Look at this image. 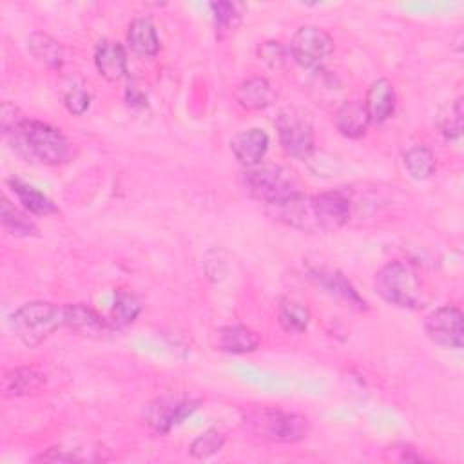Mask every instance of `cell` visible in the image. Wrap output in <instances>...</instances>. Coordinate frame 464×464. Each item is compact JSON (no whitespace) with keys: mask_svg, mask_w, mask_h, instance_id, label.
I'll return each instance as SVG.
<instances>
[{"mask_svg":"<svg viewBox=\"0 0 464 464\" xmlns=\"http://www.w3.org/2000/svg\"><path fill=\"white\" fill-rule=\"evenodd\" d=\"M375 288L386 303L399 308L419 310L426 303L419 272L411 263L402 259L390 261L377 272Z\"/></svg>","mask_w":464,"mask_h":464,"instance_id":"1","label":"cell"},{"mask_svg":"<svg viewBox=\"0 0 464 464\" xmlns=\"http://www.w3.org/2000/svg\"><path fill=\"white\" fill-rule=\"evenodd\" d=\"M14 335L29 348L42 344L53 332L65 326V308L49 301H31L11 314Z\"/></svg>","mask_w":464,"mask_h":464,"instance_id":"2","label":"cell"},{"mask_svg":"<svg viewBox=\"0 0 464 464\" xmlns=\"http://www.w3.org/2000/svg\"><path fill=\"white\" fill-rule=\"evenodd\" d=\"M13 136L16 150L31 160H38L40 163L58 165L69 156L67 138L60 129L49 123L25 120Z\"/></svg>","mask_w":464,"mask_h":464,"instance_id":"3","label":"cell"},{"mask_svg":"<svg viewBox=\"0 0 464 464\" xmlns=\"http://www.w3.org/2000/svg\"><path fill=\"white\" fill-rule=\"evenodd\" d=\"M243 188L257 201L274 205L297 192H301V181L297 174L281 165H257L241 172Z\"/></svg>","mask_w":464,"mask_h":464,"instance_id":"4","label":"cell"},{"mask_svg":"<svg viewBox=\"0 0 464 464\" xmlns=\"http://www.w3.org/2000/svg\"><path fill=\"white\" fill-rule=\"evenodd\" d=\"M245 426L254 435L272 442H299L308 437L310 422L299 413L277 408H254L245 415Z\"/></svg>","mask_w":464,"mask_h":464,"instance_id":"5","label":"cell"},{"mask_svg":"<svg viewBox=\"0 0 464 464\" xmlns=\"http://www.w3.org/2000/svg\"><path fill=\"white\" fill-rule=\"evenodd\" d=\"M276 129L283 150L297 160H308L314 154V127L297 109H281L276 118Z\"/></svg>","mask_w":464,"mask_h":464,"instance_id":"6","label":"cell"},{"mask_svg":"<svg viewBox=\"0 0 464 464\" xmlns=\"http://www.w3.org/2000/svg\"><path fill=\"white\" fill-rule=\"evenodd\" d=\"M292 58L306 69H319L334 51V38L319 25H301L288 47Z\"/></svg>","mask_w":464,"mask_h":464,"instance_id":"7","label":"cell"},{"mask_svg":"<svg viewBox=\"0 0 464 464\" xmlns=\"http://www.w3.org/2000/svg\"><path fill=\"white\" fill-rule=\"evenodd\" d=\"M424 332L431 343L442 348L460 350L464 343V315L460 308L453 304L435 308L424 319Z\"/></svg>","mask_w":464,"mask_h":464,"instance_id":"8","label":"cell"},{"mask_svg":"<svg viewBox=\"0 0 464 464\" xmlns=\"http://www.w3.org/2000/svg\"><path fill=\"white\" fill-rule=\"evenodd\" d=\"M198 406H199V401L196 399L163 395L150 401L143 408V419L152 431L163 435V433H169L176 424L183 422L188 415H192V411Z\"/></svg>","mask_w":464,"mask_h":464,"instance_id":"9","label":"cell"},{"mask_svg":"<svg viewBox=\"0 0 464 464\" xmlns=\"http://www.w3.org/2000/svg\"><path fill=\"white\" fill-rule=\"evenodd\" d=\"M314 199L319 214L321 232H334L348 223L352 201L346 192L343 190L321 192V194H314Z\"/></svg>","mask_w":464,"mask_h":464,"instance_id":"10","label":"cell"},{"mask_svg":"<svg viewBox=\"0 0 464 464\" xmlns=\"http://www.w3.org/2000/svg\"><path fill=\"white\" fill-rule=\"evenodd\" d=\"M210 344L214 350L227 353H250L261 344L259 335L243 324L219 326L210 334Z\"/></svg>","mask_w":464,"mask_h":464,"instance_id":"11","label":"cell"},{"mask_svg":"<svg viewBox=\"0 0 464 464\" xmlns=\"http://www.w3.org/2000/svg\"><path fill=\"white\" fill-rule=\"evenodd\" d=\"M230 150L245 169L257 167L268 150V134L259 127L241 130L230 140Z\"/></svg>","mask_w":464,"mask_h":464,"instance_id":"12","label":"cell"},{"mask_svg":"<svg viewBox=\"0 0 464 464\" xmlns=\"http://www.w3.org/2000/svg\"><path fill=\"white\" fill-rule=\"evenodd\" d=\"M65 326L85 337H102L112 332L107 317L100 315L94 308L76 303L65 304Z\"/></svg>","mask_w":464,"mask_h":464,"instance_id":"13","label":"cell"},{"mask_svg":"<svg viewBox=\"0 0 464 464\" xmlns=\"http://www.w3.org/2000/svg\"><path fill=\"white\" fill-rule=\"evenodd\" d=\"M94 65L107 82H118L127 76V53L114 40H100L94 49Z\"/></svg>","mask_w":464,"mask_h":464,"instance_id":"14","label":"cell"},{"mask_svg":"<svg viewBox=\"0 0 464 464\" xmlns=\"http://www.w3.org/2000/svg\"><path fill=\"white\" fill-rule=\"evenodd\" d=\"M395 89L392 82L386 78H379L372 82V85L366 91V98L362 102L370 123H382L386 121L393 111H395Z\"/></svg>","mask_w":464,"mask_h":464,"instance_id":"15","label":"cell"},{"mask_svg":"<svg viewBox=\"0 0 464 464\" xmlns=\"http://www.w3.org/2000/svg\"><path fill=\"white\" fill-rule=\"evenodd\" d=\"M276 91L266 78L252 76L236 89V102L246 111H261L276 102Z\"/></svg>","mask_w":464,"mask_h":464,"instance_id":"16","label":"cell"},{"mask_svg":"<svg viewBox=\"0 0 464 464\" xmlns=\"http://www.w3.org/2000/svg\"><path fill=\"white\" fill-rule=\"evenodd\" d=\"M334 123H335L337 130L343 136L357 140V138H362L366 134L370 120H368V114H366V109H364L362 102L346 100L335 109Z\"/></svg>","mask_w":464,"mask_h":464,"instance_id":"17","label":"cell"},{"mask_svg":"<svg viewBox=\"0 0 464 464\" xmlns=\"http://www.w3.org/2000/svg\"><path fill=\"white\" fill-rule=\"evenodd\" d=\"M127 44L138 56L149 58L160 51V38L156 25L149 16H138L129 24Z\"/></svg>","mask_w":464,"mask_h":464,"instance_id":"18","label":"cell"},{"mask_svg":"<svg viewBox=\"0 0 464 464\" xmlns=\"http://www.w3.org/2000/svg\"><path fill=\"white\" fill-rule=\"evenodd\" d=\"M314 277L317 279V283L334 297L343 299L344 303H348L350 306L357 308V310H364L366 303L364 299H361V295L357 294V290L350 285V281L337 270H315Z\"/></svg>","mask_w":464,"mask_h":464,"instance_id":"19","label":"cell"},{"mask_svg":"<svg viewBox=\"0 0 464 464\" xmlns=\"http://www.w3.org/2000/svg\"><path fill=\"white\" fill-rule=\"evenodd\" d=\"M27 49L33 58L49 69H60L63 65V47L56 38L47 33L34 31L27 36Z\"/></svg>","mask_w":464,"mask_h":464,"instance_id":"20","label":"cell"},{"mask_svg":"<svg viewBox=\"0 0 464 464\" xmlns=\"http://www.w3.org/2000/svg\"><path fill=\"white\" fill-rule=\"evenodd\" d=\"M141 312V301L138 295L125 288H118L114 294V304L111 308V314L107 317L112 330H120L127 324H130Z\"/></svg>","mask_w":464,"mask_h":464,"instance_id":"21","label":"cell"},{"mask_svg":"<svg viewBox=\"0 0 464 464\" xmlns=\"http://www.w3.org/2000/svg\"><path fill=\"white\" fill-rule=\"evenodd\" d=\"M7 183L13 188V192L16 194V198L20 199V203L24 205V208L29 210L31 214L49 216V214L58 212L56 205L44 192H40L38 188L24 183L20 179H9Z\"/></svg>","mask_w":464,"mask_h":464,"instance_id":"22","label":"cell"},{"mask_svg":"<svg viewBox=\"0 0 464 464\" xmlns=\"http://www.w3.org/2000/svg\"><path fill=\"white\" fill-rule=\"evenodd\" d=\"M277 321L285 332L303 334L310 324V310L301 301L285 297L277 308Z\"/></svg>","mask_w":464,"mask_h":464,"instance_id":"23","label":"cell"},{"mask_svg":"<svg viewBox=\"0 0 464 464\" xmlns=\"http://www.w3.org/2000/svg\"><path fill=\"white\" fill-rule=\"evenodd\" d=\"M44 381H45L44 375L34 368H27V366L14 368L7 372L4 377V392L13 397L29 395L36 392L44 384Z\"/></svg>","mask_w":464,"mask_h":464,"instance_id":"24","label":"cell"},{"mask_svg":"<svg viewBox=\"0 0 464 464\" xmlns=\"http://www.w3.org/2000/svg\"><path fill=\"white\" fill-rule=\"evenodd\" d=\"M310 94L315 100V103H321L324 107L326 105L339 107L343 103V102H339L343 91H341L337 78L321 67L315 69V72L310 80Z\"/></svg>","mask_w":464,"mask_h":464,"instance_id":"25","label":"cell"},{"mask_svg":"<svg viewBox=\"0 0 464 464\" xmlns=\"http://www.w3.org/2000/svg\"><path fill=\"white\" fill-rule=\"evenodd\" d=\"M402 163H404V169L410 174V178L419 179V181L431 178L437 169L435 154L424 145H415V147L408 149L402 156Z\"/></svg>","mask_w":464,"mask_h":464,"instance_id":"26","label":"cell"},{"mask_svg":"<svg viewBox=\"0 0 464 464\" xmlns=\"http://www.w3.org/2000/svg\"><path fill=\"white\" fill-rule=\"evenodd\" d=\"M0 216H2V225L14 236L29 237L38 234V227L34 225V221L5 198L2 199V205H0Z\"/></svg>","mask_w":464,"mask_h":464,"instance_id":"27","label":"cell"},{"mask_svg":"<svg viewBox=\"0 0 464 464\" xmlns=\"http://www.w3.org/2000/svg\"><path fill=\"white\" fill-rule=\"evenodd\" d=\"M437 125L440 134L446 140H457L462 132V98H457L455 102H451L450 105H446L439 118H437Z\"/></svg>","mask_w":464,"mask_h":464,"instance_id":"28","label":"cell"},{"mask_svg":"<svg viewBox=\"0 0 464 464\" xmlns=\"http://www.w3.org/2000/svg\"><path fill=\"white\" fill-rule=\"evenodd\" d=\"M210 9H212V14H214L216 31L219 33V36H223L225 33H232L241 22V14L237 13V5L232 4V2H212Z\"/></svg>","mask_w":464,"mask_h":464,"instance_id":"29","label":"cell"},{"mask_svg":"<svg viewBox=\"0 0 464 464\" xmlns=\"http://www.w3.org/2000/svg\"><path fill=\"white\" fill-rule=\"evenodd\" d=\"M223 444H225V435L219 430L210 428L192 440L190 455L194 459H207V457L218 453L223 448Z\"/></svg>","mask_w":464,"mask_h":464,"instance_id":"30","label":"cell"},{"mask_svg":"<svg viewBox=\"0 0 464 464\" xmlns=\"http://www.w3.org/2000/svg\"><path fill=\"white\" fill-rule=\"evenodd\" d=\"M63 103L67 107V111L74 116H82L89 105H91V94L82 87V85H72L65 96H63Z\"/></svg>","mask_w":464,"mask_h":464,"instance_id":"31","label":"cell"},{"mask_svg":"<svg viewBox=\"0 0 464 464\" xmlns=\"http://www.w3.org/2000/svg\"><path fill=\"white\" fill-rule=\"evenodd\" d=\"M257 53H259V60H263L272 69H281L286 62V49L279 42H274V40L265 42L257 49Z\"/></svg>","mask_w":464,"mask_h":464,"instance_id":"32","label":"cell"},{"mask_svg":"<svg viewBox=\"0 0 464 464\" xmlns=\"http://www.w3.org/2000/svg\"><path fill=\"white\" fill-rule=\"evenodd\" d=\"M24 121H25V118L22 116L20 109H18L14 103H11V102H4V103H2V109H0V125H2V132H4L5 136L14 134V132L22 127Z\"/></svg>","mask_w":464,"mask_h":464,"instance_id":"33","label":"cell"},{"mask_svg":"<svg viewBox=\"0 0 464 464\" xmlns=\"http://www.w3.org/2000/svg\"><path fill=\"white\" fill-rule=\"evenodd\" d=\"M384 459L395 460V462H420V460H424V457L411 444H406V442L392 444L390 448H386L384 450Z\"/></svg>","mask_w":464,"mask_h":464,"instance_id":"34","label":"cell"},{"mask_svg":"<svg viewBox=\"0 0 464 464\" xmlns=\"http://www.w3.org/2000/svg\"><path fill=\"white\" fill-rule=\"evenodd\" d=\"M125 100H127V103L129 105H132V107H145L147 105V94H145V91L143 89H140L138 85H134V83H130L129 87H127V91H125Z\"/></svg>","mask_w":464,"mask_h":464,"instance_id":"35","label":"cell"},{"mask_svg":"<svg viewBox=\"0 0 464 464\" xmlns=\"http://www.w3.org/2000/svg\"><path fill=\"white\" fill-rule=\"evenodd\" d=\"M38 460H51V462L60 460V462H71V460H74V457H72V455H69V453H63V450H60V448H51L45 455H40V457H38Z\"/></svg>","mask_w":464,"mask_h":464,"instance_id":"36","label":"cell"}]
</instances>
